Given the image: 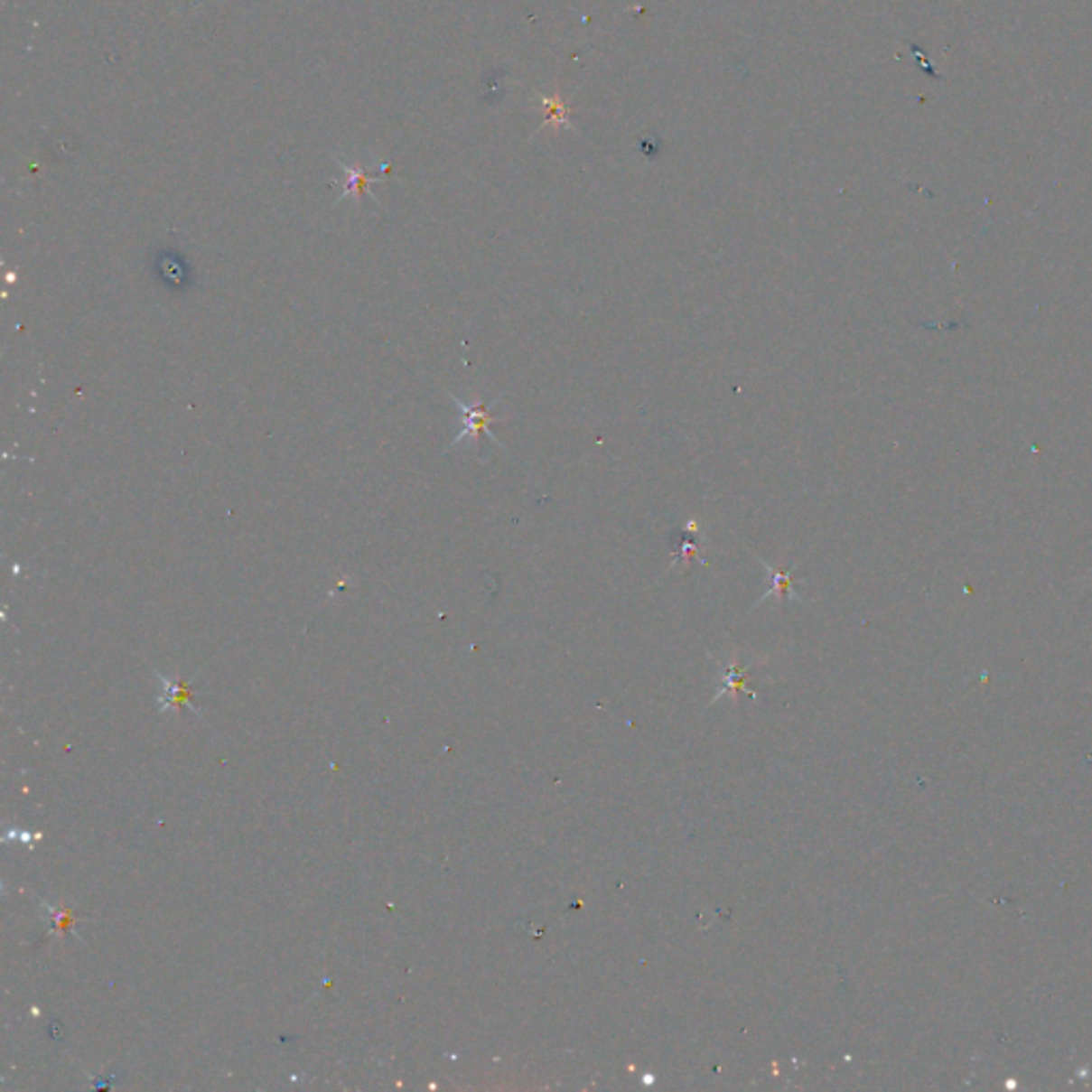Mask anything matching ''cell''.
I'll return each instance as SVG.
<instances>
[{
  "instance_id": "cell-2",
  "label": "cell",
  "mask_w": 1092,
  "mask_h": 1092,
  "mask_svg": "<svg viewBox=\"0 0 1092 1092\" xmlns=\"http://www.w3.org/2000/svg\"><path fill=\"white\" fill-rule=\"evenodd\" d=\"M760 564L764 565L766 572H769L770 585H769V589H766V593L761 595V598L758 600V604H761V602H766V600H770V598H783V595H789V598H792V600H800L798 593L794 592L792 565H785L783 559H779V562L775 565L766 562V559H760Z\"/></svg>"
},
{
  "instance_id": "cell-1",
  "label": "cell",
  "mask_w": 1092,
  "mask_h": 1092,
  "mask_svg": "<svg viewBox=\"0 0 1092 1092\" xmlns=\"http://www.w3.org/2000/svg\"><path fill=\"white\" fill-rule=\"evenodd\" d=\"M448 397L453 399V404L457 406L459 412H462V421H463V429L459 431V435L453 440V444L448 448L459 446L462 442H471V444H478V440H481L482 435H487V438L491 440L493 444H498L499 448H506L504 442H499L498 435H493V431L489 429L495 421H499V418L493 415V408L498 406L501 395H498L493 401L476 399V404H465L463 399H459L457 395H453V393H448Z\"/></svg>"
}]
</instances>
